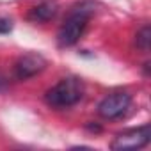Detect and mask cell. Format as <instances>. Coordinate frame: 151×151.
I'll return each mask as SVG.
<instances>
[{
	"mask_svg": "<svg viewBox=\"0 0 151 151\" xmlns=\"http://www.w3.org/2000/svg\"><path fill=\"white\" fill-rule=\"evenodd\" d=\"M135 37H137V39H135L137 46H139L142 52H147V50H149V43H151V30H149V27H147V25L142 27V29L137 32Z\"/></svg>",
	"mask_w": 151,
	"mask_h": 151,
	"instance_id": "52a82bcc",
	"label": "cell"
},
{
	"mask_svg": "<svg viewBox=\"0 0 151 151\" xmlns=\"http://www.w3.org/2000/svg\"><path fill=\"white\" fill-rule=\"evenodd\" d=\"M11 29H13V22L0 16V34H9Z\"/></svg>",
	"mask_w": 151,
	"mask_h": 151,
	"instance_id": "ba28073f",
	"label": "cell"
},
{
	"mask_svg": "<svg viewBox=\"0 0 151 151\" xmlns=\"http://www.w3.org/2000/svg\"><path fill=\"white\" fill-rule=\"evenodd\" d=\"M45 66H46V60H45L43 55L34 53V52L25 53V55H22V57L16 60V64H14V77H16L18 80L32 78V77H36L37 73H41V71L45 69Z\"/></svg>",
	"mask_w": 151,
	"mask_h": 151,
	"instance_id": "5b68a950",
	"label": "cell"
},
{
	"mask_svg": "<svg viewBox=\"0 0 151 151\" xmlns=\"http://www.w3.org/2000/svg\"><path fill=\"white\" fill-rule=\"evenodd\" d=\"M149 139H151L149 126L144 124L140 128H132V130H126L116 135L110 147L112 149H140L149 142Z\"/></svg>",
	"mask_w": 151,
	"mask_h": 151,
	"instance_id": "277c9868",
	"label": "cell"
},
{
	"mask_svg": "<svg viewBox=\"0 0 151 151\" xmlns=\"http://www.w3.org/2000/svg\"><path fill=\"white\" fill-rule=\"evenodd\" d=\"M93 13H94V6L89 2H82L80 6H75L57 32L59 46L66 48V46H73L75 43H78L82 34L86 32V27Z\"/></svg>",
	"mask_w": 151,
	"mask_h": 151,
	"instance_id": "6da1fadb",
	"label": "cell"
},
{
	"mask_svg": "<svg viewBox=\"0 0 151 151\" xmlns=\"http://www.w3.org/2000/svg\"><path fill=\"white\" fill-rule=\"evenodd\" d=\"M57 11H59V7H57L55 2H41V4H37L36 7L30 9L29 20L36 22V23H46L57 14Z\"/></svg>",
	"mask_w": 151,
	"mask_h": 151,
	"instance_id": "8992f818",
	"label": "cell"
},
{
	"mask_svg": "<svg viewBox=\"0 0 151 151\" xmlns=\"http://www.w3.org/2000/svg\"><path fill=\"white\" fill-rule=\"evenodd\" d=\"M6 89V78L4 77H0V93H2Z\"/></svg>",
	"mask_w": 151,
	"mask_h": 151,
	"instance_id": "9c48e42d",
	"label": "cell"
},
{
	"mask_svg": "<svg viewBox=\"0 0 151 151\" xmlns=\"http://www.w3.org/2000/svg\"><path fill=\"white\" fill-rule=\"evenodd\" d=\"M132 107V96L124 91H116L101 100L98 105V114L103 119H119Z\"/></svg>",
	"mask_w": 151,
	"mask_h": 151,
	"instance_id": "3957f363",
	"label": "cell"
},
{
	"mask_svg": "<svg viewBox=\"0 0 151 151\" xmlns=\"http://www.w3.org/2000/svg\"><path fill=\"white\" fill-rule=\"evenodd\" d=\"M84 96V84L78 78H62L59 84H55L52 89L46 91L45 101L52 109H68L78 103Z\"/></svg>",
	"mask_w": 151,
	"mask_h": 151,
	"instance_id": "7a4b0ae2",
	"label": "cell"
}]
</instances>
